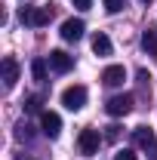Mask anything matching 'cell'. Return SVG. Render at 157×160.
I'll use <instances>...</instances> for the list:
<instances>
[{"label":"cell","instance_id":"cell-1","mask_svg":"<svg viewBox=\"0 0 157 160\" xmlns=\"http://www.w3.org/2000/svg\"><path fill=\"white\" fill-rule=\"evenodd\" d=\"M49 9H40V6H22L19 9V19L22 25H31V28H43V25H49Z\"/></svg>","mask_w":157,"mask_h":160},{"label":"cell","instance_id":"cell-2","mask_svg":"<svg viewBox=\"0 0 157 160\" xmlns=\"http://www.w3.org/2000/svg\"><path fill=\"white\" fill-rule=\"evenodd\" d=\"M133 92H123V96H111V99L105 102V111L111 114V117H126L129 111H133Z\"/></svg>","mask_w":157,"mask_h":160},{"label":"cell","instance_id":"cell-3","mask_svg":"<svg viewBox=\"0 0 157 160\" xmlns=\"http://www.w3.org/2000/svg\"><path fill=\"white\" fill-rule=\"evenodd\" d=\"M86 96H89L86 86H80V83L77 86H68V89L62 92V105H65L68 111H80V108L86 105Z\"/></svg>","mask_w":157,"mask_h":160},{"label":"cell","instance_id":"cell-4","mask_svg":"<svg viewBox=\"0 0 157 160\" xmlns=\"http://www.w3.org/2000/svg\"><path fill=\"white\" fill-rule=\"evenodd\" d=\"M99 145H102L99 129H80L77 148H80V154H83V157H93V154H99Z\"/></svg>","mask_w":157,"mask_h":160},{"label":"cell","instance_id":"cell-5","mask_svg":"<svg viewBox=\"0 0 157 160\" xmlns=\"http://www.w3.org/2000/svg\"><path fill=\"white\" fill-rule=\"evenodd\" d=\"M46 62H49V68H53L56 74H68V71L74 68V56H68L65 49H53V52L46 56Z\"/></svg>","mask_w":157,"mask_h":160},{"label":"cell","instance_id":"cell-6","mask_svg":"<svg viewBox=\"0 0 157 160\" xmlns=\"http://www.w3.org/2000/svg\"><path fill=\"white\" fill-rule=\"evenodd\" d=\"M40 129H43V136H46V139H59V132H62V117L56 114V111H43V114H40Z\"/></svg>","mask_w":157,"mask_h":160},{"label":"cell","instance_id":"cell-7","mask_svg":"<svg viewBox=\"0 0 157 160\" xmlns=\"http://www.w3.org/2000/svg\"><path fill=\"white\" fill-rule=\"evenodd\" d=\"M83 31H86L83 19H68V22H62V40H68V43H77V40L83 37Z\"/></svg>","mask_w":157,"mask_h":160},{"label":"cell","instance_id":"cell-8","mask_svg":"<svg viewBox=\"0 0 157 160\" xmlns=\"http://www.w3.org/2000/svg\"><path fill=\"white\" fill-rule=\"evenodd\" d=\"M126 80V68L123 65H108L105 71H102V83L105 86H120Z\"/></svg>","mask_w":157,"mask_h":160},{"label":"cell","instance_id":"cell-9","mask_svg":"<svg viewBox=\"0 0 157 160\" xmlns=\"http://www.w3.org/2000/svg\"><path fill=\"white\" fill-rule=\"evenodd\" d=\"M133 139H136V145L145 148V151H151V148L157 145V136H154L151 126H136V129H133Z\"/></svg>","mask_w":157,"mask_h":160},{"label":"cell","instance_id":"cell-10","mask_svg":"<svg viewBox=\"0 0 157 160\" xmlns=\"http://www.w3.org/2000/svg\"><path fill=\"white\" fill-rule=\"evenodd\" d=\"M16 80H19V62L13 59V56H6V59H3V86L13 89Z\"/></svg>","mask_w":157,"mask_h":160},{"label":"cell","instance_id":"cell-11","mask_svg":"<svg viewBox=\"0 0 157 160\" xmlns=\"http://www.w3.org/2000/svg\"><path fill=\"white\" fill-rule=\"evenodd\" d=\"M93 52H96V56H102V59L114 52V46H111V37H108L105 31H99V34H93Z\"/></svg>","mask_w":157,"mask_h":160},{"label":"cell","instance_id":"cell-12","mask_svg":"<svg viewBox=\"0 0 157 160\" xmlns=\"http://www.w3.org/2000/svg\"><path fill=\"white\" fill-rule=\"evenodd\" d=\"M142 49H145L148 56H157V28H148V31L142 34Z\"/></svg>","mask_w":157,"mask_h":160},{"label":"cell","instance_id":"cell-13","mask_svg":"<svg viewBox=\"0 0 157 160\" xmlns=\"http://www.w3.org/2000/svg\"><path fill=\"white\" fill-rule=\"evenodd\" d=\"M46 65H49L46 59H34V62H31V74H34V80H46Z\"/></svg>","mask_w":157,"mask_h":160},{"label":"cell","instance_id":"cell-14","mask_svg":"<svg viewBox=\"0 0 157 160\" xmlns=\"http://www.w3.org/2000/svg\"><path fill=\"white\" fill-rule=\"evenodd\" d=\"M40 105H43V99H40V96H31V99L25 102V111H31V114H34V111H40Z\"/></svg>","mask_w":157,"mask_h":160},{"label":"cell","instance_id":"cell-15","mask_svg":"<svg viewBox=\"0 0 157 160\" xmlns=\"http://www.w3.org/2000/svg\"><path fill=\"white\" fill-rule=\"evenodd\" d=\"M114 160H139V157H136V151H133V148H120L117 154H114Z\"/></svg>","mask_w":157,"mask_h":160},{"label":"cell","instance_id":"cell-16","mask_svg":"<svg viewBox=\"0 0 157 160\" xmlns=\"http://www.w3.org/2000/svg\"><path fill=\"white\" fill-rule=\"evenodd\" d=\"M123 3H126V0H105V9H108V12H120Z\"/></svg>","mask_w":157,"mask_h":160},{"label":"cell","instance_id":"cell-17","mask_svg":"<svg viewBox=\"0 0 157 160\" xmlns=\"http://www.w3.org/2000/svg\"><path fill=\"white\" fill-rule=\"evenodd\" d=\"M16 136H19V139H31V126H28V123H19V126H16Z\"/></svg>","mask_w":157,"mask_h":160},{"label":"cell","instance_id":"cell-18","mask_svg":"<svg viewBox=\"0 0 157 160\" xmlns=\"http://www.w3.org/2000/svg\"><path fill=\"white\" fill-rule=\"evenodd\" d=\"M71 3H74L77 9H83V12H86V9H93V0H71Z\"/></svg>","mask_w":157,"mask_h":160},{"label":"cell","instance_id":"cell-19","mask_svg":"<svg viewBox=\"0 0 157 160\" xmlns=\"http://www.w3.org/2000/svg\"><path fill=\"white\" fill-rule=\"evenodd\" d=\"M139 3H151V0H139Z\"/></svg>","mask_w":157,"mask_h":160},{"label":"cell","instance_id":"cell-20","mask_svg":"<svg viewBox=\"0 0 157 160\" xmlns=\"http://www.w3.org/2000/svg\"><path fill=\"white\" fill-rule=\"evenodd\" d=\"M16 160H28V157H16Z\"/></svg>","mask_w":157,"mask_h":160}]
</instances>
